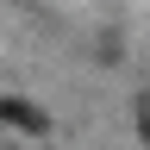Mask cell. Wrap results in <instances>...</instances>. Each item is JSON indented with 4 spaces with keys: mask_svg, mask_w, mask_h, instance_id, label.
Masks as SVG:
<instances>
[{
    "mask_svg": "<svg viewBox=\"0 0 150 150\" xmlns=\"http://www.w3.org/2000/svg\"><path fill=\"white\" fill-rule=\"evenodd\" d=\"M0 119H13V125H25V131H44V112H31L25 100H0Z\"/></svg>",
    "mask_w": 150,
    "mask_h": 150,
    "instance_id": "cell-1",
    "label": "cell"
},
{
    "mask_svg": "<svg viewBox=\"0 0 150 150\" xmlns=\"http://www.w3.org/2000/svg\"><path fill=\"white\" fill-rule=\"evenodd\" d=\"M144 138H150V112H144Z\"/></svg>",
    "mask_w": 150,
    "mask_h": 150,
    "instance_id": "cell-2",
    "label": "cell"
}]
</instances>
